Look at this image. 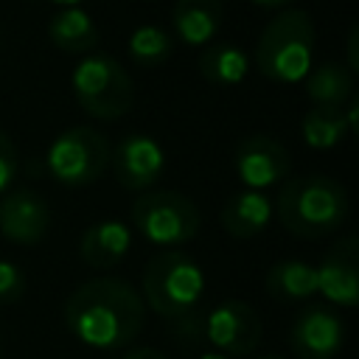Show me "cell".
Returning <instances> with one entry per match:
<instances>
[{"instance_id": "6da1fadb", "label": "cell", "mask_w": 359, "mask_h": 359, "mask_svg": "<svg viewBox=\"0 0 359 359\" xmlns=\"http://www.w3.org/2000/svg\"><path fill=\"white\" fill-rule=\"evenodd\" d=\"M146 323V303L121 278L81 283L65 303L67 331L87 348L115 351L129 345Z\"/></svg>"}, {"instance_id": "7a4b0ae2", "label": "cell", "mask_w": 359, "mask_h": 359, "mask_svg": "<svg viewBox=\"0 0 359 359\" xmlns=\"http://www.w3.org/2000/svg\"><path fill=\"white\" fill-rule=\"evenodd\" d=\"M280 224L297 238H323L342 227L348 216L345 188L323 174L292 177L272 205Z\"/></svg>"}, {"instance_id": "3957f363", "label": "cell", "mask_w": 359, "mask_h": 359, "mask_svg": "<svg viewBox=\"0 0 359 359\" xmlns=\"http://www.w3.org/2000/svg\"><path fill=\"white\" fill-rule=\"evenodd\" d=\"M317 28L303 8L278 11L261 31L255 45V67L275 84L303 81L314 67Z\"/></svg>"}, {"instance_id": "277c9868", "label": "cell", "mask_w": 359, "mask_h": 359, "mask_svg": "<svg viewBox=\"0 0 359 359\" xmlns=\"http://www.w3.org/2000/svg\"><path fill=\"white\" fill-rule=\"evenodd\" d=\"M202 294L205 272L191 255L180 250L154 255L143 269V303H149L160 317H188L199 306Z\"/></svg>"}, {"instance_id": "5b68a950", "label": "cell", "mask_w": 359, "mask_h": 359, "mask_svg": "<svg viewBox=\"0 0 359 359\" xmlns=\"http://www.w3.org/2000/svg\"><path fill=\"white\" fill-rule=\"evenodd\" d=\"M73 98L79 107L98 121H115L123 118L132 109L135 101V84L123 65L107 53L84 56L73 67Z\"/></svg>"}, {"instance_id": "8992f818", "label": "cell", "mask_w": 359, "mask_h": 359, "mask_svg": "<svg viewBox=\"0 0 359 359\" xmlns=\"http://www.w3.org/2000/svg\"><path fill=\"white\" fill-rule=\"evenodd\" d=\"M132 224L146 241L157 247H177L199 233L202 216L180 191H143L132 202Z\"/></svg>"}, {"instance_id": "52a82bcc", "label": "cell", "mask_w": 359, "mask_h": 359, "mask_svg": "<svg viewBox=\"0 0 359 359\" xmlns=\"http://www.w3.org/2000/svg\"><path fill=\"white\" fill-rule=\"evenodd\" d=\"M109 154L112 146L98 129L73 126L50 143L45 165L56 182L67 188H84L104 177V171L109 168Z\"/></svg>"}, {"instance_id": "ba28073f", "label": "cell", "mask_w": 359, "mask_h": 359, "mask_svg": "<svg viewBox=\"0 0 359 359\" xmlns=\"http://www.w3.org/2000/svg\"><path fill=\"white\" fill-rule=\"evenodd\" d=\"M202 331L205 339L213 345V351L233 359V356H250L258 348L264 328H261V317L250 303L230 297L208 311Z\"/></svg>"}, {"instance_id": "9c48e42d", "label": "cell", "mask_w": 359, "mask_h": 359, "mask_svg": "<svg viewBox=\"0 0 359 359\" xmlns=\"http://www.w3.org/2000/svg\"><path fill=\"white\" fill-rule=\"evenodd\" d=\"M236 177L250 191H264L269 185H278L292 171V154L289 149L269 135H252L244 137L236 146L233 154Z\"/></svg>"}, {"instance_id": "30bf717a", "label": "cell", "mask_w": 359, "mask_h": 359, "mask_svg": "<svg viewBox=\"0 0 359 359\" xmlns=\"http://www.w3.org/2000/svg\"><path fill=\"white\" fill-rule=\"evenodd\" d=\"M345 323L337 309L311 303L306 306L289 331V345L300 359H334L342 351Z\"/></svg>"}, {"instance_id": "8fae6325", "label": "cell", "mask_w": 359, "mask_h": 359, "mask_svg": "<svg viewBox=\"0 0 359 359\" xmlns=\"http://www.w3.org/2000/svg\"><path fill=\"white\" fill-rule=\"evenodd\" d=\"M314 272L317 294H323L331 306L353 309L359 303V241L353 236L337 241L314 266Z\"/></svg>"}, {"instance_id": "7c38bea8", "label": "cell", "mask_w": 359, "mask_h": 359, "mask_svg": "<svg viewBox=\"0 0 359 359\" xmlns=\"http://www.w3.org/2000/svg\"><path fill=\"white\" fill-rule=\"evenodd\" d=\"M50 230V208L45 196L31 188L6 191L0 199V233L6 241L20 247L39 244Z\"/></svg>"}, {"instance_id": "4fadbf2b", "label": "cell", "mask_w": 359, "mask_h": 359, "mask_svg": "<svg viewBox=\"0 0 359 359\" xmlns=\"http://www.w3.org/2000/svg\"><path fill=\"white\" fill-rule=\"evenodd\" d=\"M112 174L126 191H146L151 188L165 165L163 146L151 135H126L109 154Z\"/></svg>"}, {"instance_id": "5bb4252c", "label": "cell", "mask_w": 359, "mask_h": 359, "mask_svg": "<svg viewBox=\"0 0 359 359\" xmlns=\"http://www.w3.org/2000/svg\"><path fill=\"white\" fill-rule=\"evenodd\" d=\"M272 213H275L272 199H269L264 191H250V188H244V191H236V194L224 202V208H222V213H219V222H222V227H224V233H227L230 238L244 241V238L261 236V233L269 227Z\"/></svg>"}, {"instance_id": "9a60e30c", "label": "cell", "mask_w": 359, "mask_h": 359, "mask_svg": "<svg viewBox=\"0 0 359 359\" xmlns=\"http://www.w3.org/2000/svg\"><path fill=\"white\" fill-rule=\"evenodd\" d=\"M132 247V230L129 224L123 222H115V219H107V222H95L84 230L81 236V244H79V252L84 258V264L95 266V269H107V266H115L126 258Z\"/></svg>"}, {"instance_id": "2e32d148", "label": "cell", "mask_w": 359, "mask_h": 359, "mask_svg": "<svg viewBox=\"0 0 359 359\" xmlns=\"http://www.w3.org/2000/svg\"><path fill=\"white\" fill-rule=\"evenodd\" d=\"M224 22L222 0H177L171 11L174 34L185 45H205L210 42Z\"/></svg>"}, {"instance_id": "e0dca14e", "label": "cell", "mask_w": 359, "mask_h": 359, "mask_svg": "<svg viewBox=\"0 0 359 359\" xmlns=\"http://www.w3.org/2000/svg\"><path fill=\"white\" fill-rule=\"evenodd\" d=\"M266 294L278 303H303L317 294V272L297 258H280L266 272Z\"/></svg>"}, {"instance_id": "ac0fdd59", "label": "cell", "mask_w": 359, "mask_h": 359, "mask_svg": "<svg viewBox=\"0 0 359 359\" xmlns=\"http://www.w3.org/2000/svg\"><path fill=\"white\" fill-rule=\"evenodd\" d=\"M48 36L59 50L79 56L90 53L98 45V25L81 6H67L56 11L53 20L48 22Z\"/></svg>"}, {"instance_id": "d6986e66", "label": "cell", "mask_w": 359, "mask_h": 359, "mask_svg": "<svg viewBox=\"0 0 359 359\" xmlns=\"http://www.w3.org/2000/svg\"><path fill=\"white\" fill-rule=\"evenodd\" d=\"M306 95L311 107H331L342 109L356 93H353V73L342 62H323L311 67V73L303 79Z\"/></svg>"}, {"instance_id": "ffe728a7", "label": "cell", "mask_w": 359, "mask_h": 359, "mask_svg": "<svg viewBox=\"0 0 359 359\" xmlns=\"http://www.w3.org/2000/svg\"><path fill=\"white\" fill-rule=\"evenodd\" d=\"M250 70V56L233 42H216L199 56V73L208 84L233 87L241 84Z\"/></svg>"}, {"instance_id": "44dd1931", "label": "cell", "mask_w": 359, "mask_h": 359, "mask_svg": "<svg viewBox=\"0 0 359 359\" xmlns=\"http://www.w3.org/2000/svg\"><path fill=\"white\" fill-rule=\"evenodd\" d=\"M348 132L351 129H348L342 109H331V107H311L300 123V135H303L306 146H311L317 151H328V149L339 146Z\"/></svg>"}, {"instance_id": "7402d4cb", "label": "cell", "mask_w": 359, "mask_h": 359, "mask_svg": "<svg viewBox=\"0 0 359 359\" xmlns=\"http://www.w3.org/2000/svg\"><path fill=\"white\" fill-rule=\"evenodd\" d=\"M171 50H174V39L160 25H151V22L140 25L129 36V56H132V62H137L143 67L163 65L171 56Z\"/></svg>"}, {"instance_id": "603a6c76", "label": "cell", "mask_w": 359, "mask_h": 359, "mask_svg": "<svg viewBox=\"0 0 359 359\" xmlns=\"http://www.w3.org/2000/svg\"><path fill=\"white\" fill-rule=\"evenodd\" d=\"M22 294H25V272L11 261H0V303L11 306Z\"/></svg>"}, {"instance_id": "cb8c5ba5", "label": "cell", "mask_w": 359, "mask_h": 359, "mask_svg": "<svg viewBox=\"0 0 359 359\" xmlns=\"http://www.w3.org/2000/svg\"><path fill=\"white\" fill-rule=\"evenodd\" d=\"M17 174H20V154H17V146H14V140H11L6 132H0V194H6V191L14 185Z\"/></svg>"}, {"instance_id": "d4e9b609", "label": "cell", "mask_w": 359, "mask_h": 359, "mask_svg": "<svg viewBox=\"0 0 359 359\" xmlns=\"http://www.w3.org/2000/svg\"><path fill=\"white\" fill-rule=\"evenodd\" d=\"M356 39H359V31H356V28H351V34H348V70H351V73H356V70H359V50H356Z\"/></svg>"}, {"instance_id": "484cf974", "label": "cell", "mask_w": 359, "mask_h": 359, "mask_svg": "<svg viewBox=\"0 0 359 359\" xmlns=\"http://www.w3.org/2000/svg\"><path fill=\"white\" fill-rule=\"evenodd\" d=\"M123 359H165V356L157 348H132V351H126Z\"/></svg>"}, {"instance_id": "4316f807", "label": "cell", "mask_w": 359, "mask_h": 359, "mask_svg": "<svg viewBox=\"0 0 359 359\" xmlns=\"http://www.w3.org/2000/svg\"><path fill=\"white\" fill-rule=\"evenodd\" d=\"M255 6H264V8H283V6H289L292 0H252Z\"/></svg>"}, {"instance_id": "83f0119b", "label": "cell", "mask_w": 359, "mask_h": 359, "mask_svg": "<svg viewBox=\"0 0 359 359\" xmlns=\"http://www.w3.org/2000/svg\"><path fill=\"white\" fill-rule=\"evenodd\" d=\"M196 359H230V356H224V353H219V351H213V348H210V351H205V353H199Z\"/></svg>"}, {"instance_id": "f1b7e54d", "label": "cell", "mask_w": 359, "mask_h": 359, "mask_svg": "<svg viewBox=\"0 0 359 359\" xmlns=\"http://www.w3.org/2000/svg\"><path fill=\"white\" fill-rule=\"evenodd\" d=\"M50 3H56V6L67 8V6H79V3H84V0H50Z\"/></svg>"}, {"instance_id": "f546056e", "label": "cell", "mask_w": 359, "mask_h": 359, "mask_svg": "<svg viewBox=\"0 0 359 359\" xmlns=\"http://www.w3.org/2000/svg\"><path fill=\"white\" fill-rule=\"evenodd\" d=\"M255 359H286V356H275V353H269V356H255Z\"/></svg>"}]
</instances>
